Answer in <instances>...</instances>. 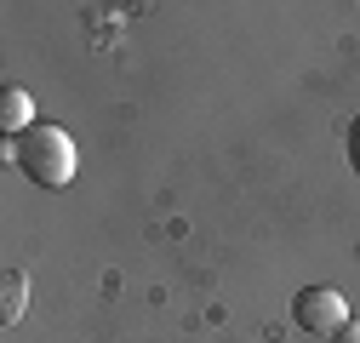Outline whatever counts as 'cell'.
<instances>
[{
  "label": "cell",
  "mask_w": 360,
  "mask_h": 343,
  "mask_svg": "<svg viewBox=\"0 0 360 343\" xmlns=\"http://www.w3.org/2000/svg\"><path fill=\"white\" fill-rule=\"evenodd\" d=\"M338 343H360V321H349V326L338 332Z\"/></svg>",
  "instance_id": "6"
},
{
  "label": "cell",
  "mask_w": 360,
  "mask_h": 343,
  "mask_svg": "<svg viewBox=\"0 0 360 343\" xmlns=\"http://www.w3.org/2000/svg\"><path fill=\"white\" fill-rule=\"evenodd\" d=\"M23 309H29V280H23V269H6L0 275V326H18Z\"/></svg>",
  "instance_id": "4"
},
{
  "label": "cell",
  "mask_w": 360,
  "mask_h": 343,
  "mask_svg": "<svg viewBox=\"0 0 360 343\" xmlns=\"http://www.w3.org/2000/svg\"><path fill=\"white\" fill-rule=\"evenodd\" d=\"M349 166H354V172H360V120H354V126H349Z\"/></svg>",
  "instance_id": "5"
},
{
  "label": "cell",
  "mask_w": 360,
  "mask_h": 343,
  "mask_svg": "<svg viewBox=\"0 0 360 343\" xmlns=\"http://www.w3.org/2000/svg\"><path fill=\"white\" fill-rule=\"evenodd\" d=\"M292 321H297V332L338 337V332L349 326V304H343L338 286H303V292L292 297Z\"/></svg>",
  "instance_id": "2"
},
{
  "label": "cell",
  "mask_w": 360,
  "mask_h": 343,
  "mask_svg": "<svg viewBox=\"0 0 360 343\" xmlns=\"http://www.w3.org/2000/svg\"><path fill=\"white\" fill-rule=\"evenodd\" d=\"M29 126H34V98L23 92V86H6V92H0V132L23 138Z\"/></svg>",
  "instance_id": "3"
},
{
  "label": "cell",
  "mask_w": 360,
  "mask_h": 343,
  "mask_svg": "<svg viewBox=\"0 0 360 343\" xmlns=\"http://www.w3.org/2000/svg\"><path fill=\"white\" fill-rule=\"evenodd\" d=\"M6 160H18V172L40 189H63L75 178V138L63 132L58 120H34L23 138H6Z\"/></svg>",
  "instance_id": "1"
}]
</instances>
